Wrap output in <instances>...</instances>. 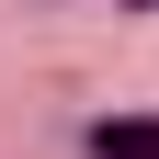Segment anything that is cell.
Wrapping results in <instances>:
<instances>
[{
    "instance_id": "obj_2",
    "label": "cell",
    "mask_w": 159,
    "mask_h": 159,
    "mask_svg": "<svg viewBox=\"0 0 159 159\" xmlns=\"http://www.w3.org/2000/svg\"><path fill=\"white\" fill-rule=\"evenodd\" d=\"M136 11H159V0H136Z\"/></svg>"
},
{
    "instance_id": "obj_1",
    "label": "cell",
    "mask_w": 159,
    "mask_h": 159,
    "mask_svg": "<svg viewBox=\"0 0 159 159\" xmlns=\"http://www.w3.org/2000/svg\"><path fill=\"white\" fill-rule=\"evenodd\" d=\"M91 159H159V114H102L91 125Z\"/></svg>"
}]
</instances>
